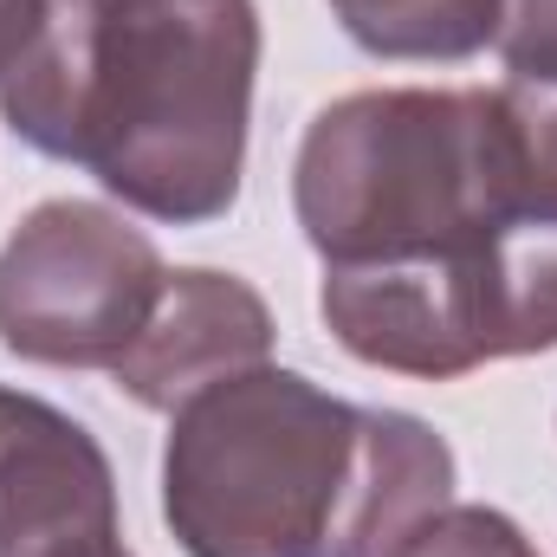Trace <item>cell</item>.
Segmentation results:
<instances>
[{
    "mask_svg": "<svg viewBox=\"0 0 557 557\" xmlns=\"http://www.w3.org/2000/svg\"><path fill=\"white\" fill-rule=\"evenodd\" d=\"M253 78V0H52L0 78V117L124 208L201 227L240 201Z\"/></svg>",
    "mask_w": 557,
    "mask_h": 557,
    "instance_id": "obj_1",
    "label": "cell"
},
{
    "mask_svg": "<svg viewBox=\"0 0 557 557\" xmlns=\"http://www.w3.org/2000/svg\"><path fill=\"white\" fill-rule=\"evenodd\" d=\"M454 506V447L253 363L169 416L162 519L188 557H396Z\"/></svg>",
    "mask_w": 557,
    "mask_h": 557,
    "instance_id": "obj_2",
    "label": "cell"
},
{
    "mask_svg": "<svg viewBox=\"0 0 557 557\" xmlns=\"http://www.w3.org/2000/svg\"><path fill=\"white\" fill-rule=\"evenodd\" d=\"M292 214L324 267L434 260L525 221L493 91L383 85L324 104L292 162Z\"/></svg>",
    "mask_w": 557,
    "mask_h": 557,
    "instance_id": "obj_3",
    "label": "cell"
},
{
    "mask_svg": "<svg viewBox=\"0 0 557 557\" xmlns=\"http://www.w3.org/2000/svg\"><path fill=\"white\" fill-rule=\"evenodd\" d=\"M162 253L104 201H39L0 247V344L46 370H111L162 298Z\"/></svg>",
    "mask_w": 557,
    "mask_h": 557,
    "instance_id": "obj_4",
    "label": "cell"
},
{
    "mask_svg": "<svg viewBox=\"0 0 557 557\" xmlns=\"http://www.w3.org/2000/svg\"><path fill=\"white\" fill-rule=\"evenodd\" d=\"M117 473L65 409L0 389V557H124Z\"/></svg>",
    "mask_w": 557,
    "mask_h": 557,
    "instance_id": "obj_5",
    "label": "cell"
},
{
    "mask_svg": "<svg viewBox=\"0 0 557 557\" xmlns=\"http://www.w3.org/2000/svg\"><path fill=\"white\" fill-rule=\"evenodd\" d=\"M273 363V311L240 273L175 267L137 344L111 363V383L156 416H175L221 376Z\"/></svg>",
    "mask_w": 557,
    "mask_h": 557,
    "instance_id": "obj_6",
    "label": "cell"
},
{
    "mask_svg": "<svg viewBox=\"0 0 557 557\" xmlns=\"http://www.w3.org/2000/svg\"><path fill=\"white\" fill-rule=\"evenodd\" d=\"M331 13L370 59L454 65L493 46L499 0H331Z\"/></svg>",
    "mask_w": 557,
    "mask_h": 557,
    "instance_id": "obj_7",
    "label": "cell"
},
{
    "mask_svg": "<svg viewBox=\"0 0 557 557\" xmlns=\"http://www.w3.org/2000/svg\"><path fill=\"white\" fill-rule=\"evenodd\" d=\"M493 344L499 357L557 350V221H512L493 234Z\"/></svg>",
    "mask_w": 557,
    "mask_h": 557,
    "instance_id": "obj_8",
    "label": "cell"
},
{
    "mask_svg": "<svg viewBox=\"0 0 557 557\" xmlns=\"http://www.w3.org/2000/svg\"><path fill=\"white\" fill-rule=\"evenodd\" d=\"M499 131H506V162L519 188L525 221H557V85H493Z\"/></svg>",
    "mask_w": 557,
    "mask_h": 557,
    "instance_id": "obj_9",
    "label": "cell"
},
{
    "mask_svg": "<svg viewBox=\"0 0 557 557\" xmlns=\"http://www.w3.org/2000/svg\"><path fill=\"white\" fill-rule=\"evenodd\" d=\"M396 557H539L499 506H447Z\"/></svg>",
    "mask_w": 557,
    "mask_h": 557,
    "instance_id": "obj_10",
    "label": "cell"
},
{
    "mask_svg": "<svg viewBox=\"0 0 557 557\" xmlns=\"http://www.w3.org/2000/svg\"><path fill=\"white\" fill-rule=\"evenodd\" d=\"M493 52H499L506 78L557 85V0H499Z\"/></svg>",
    "mask_w": 557,
    "mask_h": 557,
    "instance_id": "obj_11",
    "label": "cell"
},
{
    "mask_svg": "<svg viewBox=\"0 0 557 557\" xmlns=\"http://www.w3.org/2000/svg\"><path fill=\"white\" fill-rule=\"evenodd\" d=\"M46 13H52V0H0V78H7V72L20 65V52L39 39Z\"/></svg>",
    "mask_w": 557,
    "mask_h": 557,
    "instance_id": "obj_12",
    "label": "cell"
},
{
    "mask_svg": "<svg viewBox=\"0 0 557 557\" xmlns=\"http://www.w3.org/2000/svg\"><path fill=\"white\" fill-rule=\"evenodd\" d=\"M124 557H131V552H124Z\"/></svg>",
    "mask_w": 557,
    "mask_h": 557,
    "instance_id": "obj_13",
    "label": "cell"
}]
</instances>
